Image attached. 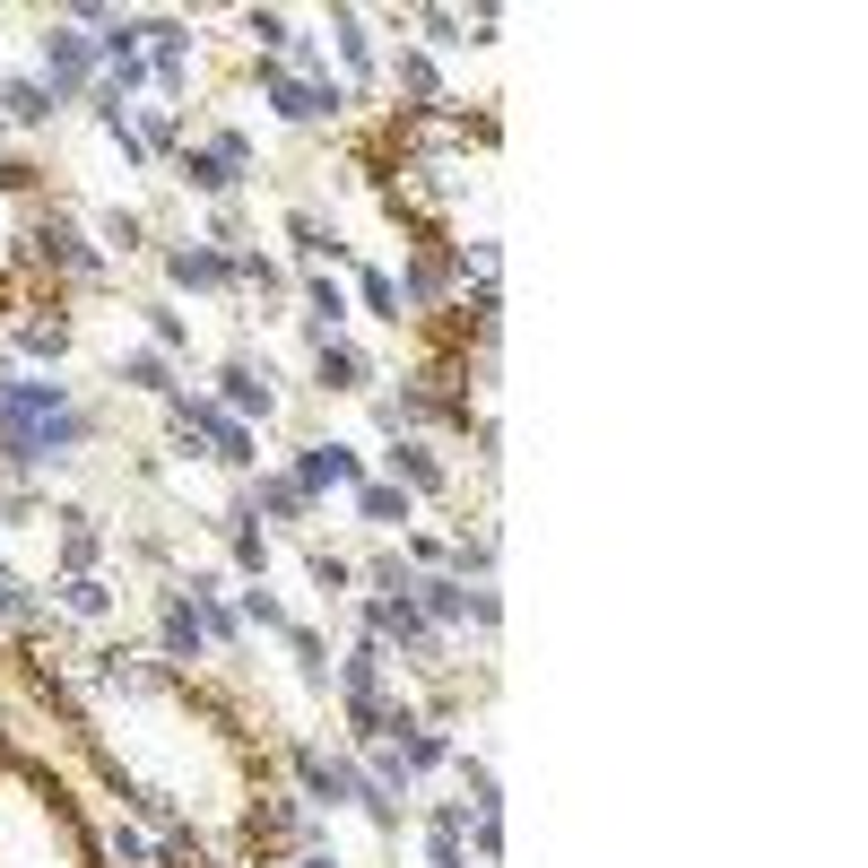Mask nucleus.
Returning <instances> with one entry per match:
<instances>
[{"label":"nucleus","instance_id":"1","mask_svg":"<svg viewBox=\"0 0 868 868\" xmlns=\"http://www.w3.org/2000/svg\"><path fill=\"white\" fill-rule=\"evenodd\" d=\"M227 391L244 400V408H269V366L252 373V366H227Z\"/></svg>","mask_w":868,"mask_h":868},{"label":"nucleus","instance_id":"2","mask_svg":"<svg viewBox=\"0 0 868 868\" xmlns=\"http://www.w3.org/2000/svg\"><path fill=\"white\" fill-rule=\"evenodd\" d=\"M366 512H373V530H400V521H408V496H391V487H366Z\"/></svg>","mask_w":868,"mask_h":868},{"label":"nucleus","instance_id":"3","mask_svg":"<svg viewBox=\"0 0 868 868\" xmlns=\"http://www.w3.org/2000/svg\"><path fill=\"white\" fill-rule=\"evenodd\" d=\"M322 382H331V391H357V357H348V348H322Z\"/></svg>","mask_w":868,"mask_h":868}]
</instances>
